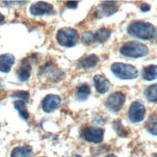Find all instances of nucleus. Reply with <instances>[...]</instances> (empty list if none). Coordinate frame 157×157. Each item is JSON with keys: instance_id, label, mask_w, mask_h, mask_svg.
<instances>
[{"instance_id": "1", "label": "nucleus", "mask_w": 157, "mask_h": 157, "mask_svg": "<svg viewBox=\"0 0 157 157\" xmlns=\"http://www.w3.org/2000/svg\"><path fill=\"white\" fill-rule=\"evenodd\" d=\"M127 32L131 36L137 37L141 40H151L154 36L155 28L149 22L136 20V21H132L128 25Z\"/></svg>"}, {"instance_id": "2", "label": "nucleus", "mask_w": 157, "mask_h": 157, "mask_svg": "<svg viewBox=\"0 0 157 157\" xmlns=\"http://www.w3.org/2000/svg\"><path fill=\"white\" fill-rule=\"evenodd\" d=\"M120 52L121 55L130 58H141L147 55L148 48L144 44L139 42H127L124 44H122L120 48Z\"/></svg>"}, {"instance_id": "3", "label": "nucleus", "mask_w": 157, "mask_h": 157, "mask_svg": "<svg viewBox=\"0 0 157 157\" xmlns=\"http://www.w3.org/2000/svg\"><path fill=\"white\" fill-rule=\"evenodd\" d=\"M111 71L120 79L129 80L138 76V71L132 65L124 63H114L111 66Z\"/></svg>"}, {"instance_id": "4", "label": "nucleus", "mask_w": 157, "mask_h": 157, "mask_svg": "<svg viewBox=\"0 0 157 157\" xmlns=\"http://www.w3.org/2000/svg\"><path fill=\"white\" fill-rule=\"evenodd\" d=\"M56 38L59 44L65 47H72L78 42V33L75 29L65 27L58 30Z\"/></svg>"}, {"instance_id": "5", "label": "nucleus", "mask_w": 157, "mask_h": 157, "mask_svg": "<svg viewBox=\"0 0 157 157\" xmlns=\"http://www.w3.org/2000/svg\"><path fill=\"white\" fill-rule=\"evenodd\" d=\"M125 102V95L121 92H115L111 94L106 99L105 105L112 113H118L122 108Z\"/></svg>"}, {"instance_id": "6", "label": "nucleus", "mask_w": 157, "mask_h": 157, "mask_svg": "<svg viewBox=\"0 0 157 157\" xmlns=\"http://www.w3.org/2000/svg\"><path fill=\"white\" fill-rule=\"evenodd\" d=\"M81 136L87 142L98 144V143H101L102 140H103L104 131L103 129L98 127H85L81 132Z\"/></svg>"}, {"instance_id": "7", "label": "nucleus", "mask_w": 157, "mask_h": 157, "mask_svg": "<svg viewBox=\"0 0 157 157\" xmlns=\"http://www.w3.org/2000/svg\"><path fill=\"white\" fill-rule=\"evenodd\" d=\"M146 108L141 101L136 100L131 104L128 111V118L132 122H140L145 119Z\"/></svg>"}, {"instance_id": "8", "label": "nucleus", "mask_w": 157, "mask_h": 157, "mask_svg": "<svg viewBox=\"0 0 157 157\" xmlns=\"http://www.w3.org/2000/svg\"><path fill=\"white\" fill-rule=\"evenodd\" d=\"M61 103V98L60 97L56 94H48L44 98L42 103L43 110L46 113H51L54 110H56L59 108Z\"/></svg>"}, {"instance_id": "9", "label": "nucleus", "mask_w": 157, "mask_h": 157, "mask_svg": "<svg viewBox=\"0 0 157 157\" xmlns=\"http://www.w3.org/2000/svg\"><path fill=\"white\" fill-rule=\"evenodd\" d=\"M30 12L34 16L49 15L53 13V6L47 2H37L31 5Z\"/></svg>"}, {"instance_id": "10", "label": "nucleus", "mask_w": 157, "mask_h": 157, "mask_svg": "<svg viewBox=\"0 0 157 157\" xmlns=\"http://www.w3.org/2000/svg\"><path fill=\"white\" fill-rule=\"evenodd\" d=\"M119 7L117 2L114 1H105L98 5L97 13L100 17H110L118 11Z\"/></svg>"}, {"instance_id": "11", "label": "nucleus", "mask_w": 157, "mask_h": 157, "mask_svg": "<svg viewBox=\"0 0 157 157\" xmlns=\"http://www.w3.org/2000/svg\"><path fill=\"white\" fill-rule=\"evenodd\" d=\"M95 90L98 94H105L110 87V82L102 74H98L94 77Z\"/></svg>"}, {"instance_id": "12", "label": "nucleus", "mask_w": 157, "mask_h": 157, "mask_svg": "<svg viewBox=\"0 0 157 157\" xmlns=\"http://www.w3.org/2000/svg\"><path fill=\"white\" fill-rule=\"evenodd\" d=\"M13 64H15V56L13 54L6 53L0 55V71L1 72H9Z\"/></svg>"}, {"instance_id": "13", "label": "nucleus", "mask_w": 157, "mask_h": 157, "mask_svg": "<svg viewBox=\"0 0 157 157\" xmlns=\"http://www.w3.org/2000/svg\"><path fill=\"white\" fill-rule=\"evenodd\" d=\"M98 61V57L94 55V54H92V55H89L87 57L80 59L78 61V67H83V69H91V67L97 66Z\"/></svg>"}, {"instance_id": "14", "label": "nucleus", "mask_w": 157, "mask_h": 157, "mask_svg": "<svg viewBox=\"0 0 157 157\" xmlns=\"http://www.w3.org/2000/svg\"><path fill=\"white\" fill-rule=\"evenodd\" d=\"M31 65L28 62H23V64L20 66L17 71V78L22 82L27 81L31 75Z\"/></svg>"}, {"instance_id": "15", "label": "nucleus", "mask_w": 157, "mask_h": 157, "mask_svg": "<svg viewBox=\"0 0 157 157\" xmlns=\"http://www.w3.org/2000/svg\"><path fill=\"white\" fill-rule=\"evenodd\" d=\"M143 78L147 81H152L157 78V66L149 65L143 69Z\"/></svg>"}, {"instance_id": "16", "label": "nucleus", "mask_w": 157, "mask_h": 157, "mask_svg": "<svg viewBox=\"0 0 157 157\" xmlns=\"http://www.w3.org/2000/svg\"><path fill=\"white\" fill-rule=\"evenodd\" d=\"M32 153V147L30 146L17 147L12 151L11 157H30Z\"/></svg>"}, {"instance_id": "17", "label": "nucleus", "mask_w": 157, "mask_h": 157, "mask_svg": "<svg viewBox=\"0 0 157 157\" xmlns=\"http://www.w3.org/2000/svg\"><path fill=\"white\" fill-rule=\"evenodd\" d=\"M94 40H97V42L100 44H103L110 38L111 30L108 28H100L94 34Z\"/></svg>"}, {"instance_id": "18", "label": "nucleus", "mask_w": 157, "mask_h": 157, "mask_svg": "<svg viewBox=\"0 0 157 157\" xmlns=\"http://www.w3.org/2000/svg\"><path fill=\"white\" fill-rule=\"evenodd\" d=\"M91 94V88L88 84H82L81 86L78 87L77 89V93H76V98L80 101H84L86 100L89 95Z\"/></svg>"}, {"instance_id": "19", "label": "nucleus", "mask_w": 157, "mask_h": 157, "mask_svg": "<svg viewBox=\"0 0 157 157\" xmlns=\"http://www.w3.org/2000/svg\"><path fill=\"white\" fill-rule=\"evenodd\" d=\"M13 106H15V108L17 110L19 116L23 120L26 121V120L29 119V113H28V110H27V107H26V104H25L24 101L17 100V101L15 102V103H13Z\"/></svg>"}, {"instance_id": "20", "label": "nucleus", "mask_w": 157, "mask_h": 157, "mask_svg": "<svg viewBox=\"0 0 157 157\" xmlns=\"http://www.w3.org/2000/svg\"><path fill=\"white\" fill-rule=\"evenodd\" d=\"M146 128L151 134L154 136L157 135V114H153L148 118L146 124Z\"/></svg>"}, {"instance_id": "21", "label": "nucleus", "mask_w": 157, "mask_h": 157, "mask_svg": "<svg viewBox=\"0 0 157 157\" xmlns=\"http://www.w3.org/2000/svg\"><path fill=\"white\" fill-rule=\"evenodd\" d=\"M145 95L149 102H157V84H153L147 88Z\"/></svg>"}, {"instance_id": "22", "label": "nucleus", "mask_w": 157, "mask_h": 157, "mask_svg": "<svg viewBox=\"0 0 157 157\" xmlns=\"http://www.w3.org/2000/svg\"><path fill=\"white\" fill-rule=\"evenodd\" d=\"M113 127L116 131H117V133L120 135V136H122V137H125V136L128 135V131L126 130V128L121 124V122L120 121H116L113 122Z\"/></svg>"}, {"instance_id": "23", "label": "nucleus", "mask_w": 157, "mask_h": 157, "mask_svg": "<svg viewBox=\"0 0 157 157\" xmlns=\"http://www.w3.org/2000/svg\"><path fill=\"white\" fill-rule=\"evenodd\" d=\"M13 98H18L22 101H27L29 99V93L25 91H17L12 94Z\"/></svg>"}, {"instance_id": "24", "label": "nucleus", "mask_w": 157, "mask_h": 157, "mask_svg": "<svg viewBox=\"0 0 157 157\" xmlns=\"http://www.w3.org/2000/svg\"><path fill=\"white\" fill-rule=\"evenodd\" d=\"M82 42L85 44H90L94 42V36L92 32H85L82 36Z\"/></svg>"}, {"instance_id": "25", "label": "nucleus", "mask_w": 157, "mask_h": 157, "mask_svg": "<svg viewBox=\"0 0 157 157\" xmlns=\"http://www.w3.org/2000/svg\"><path fill=\"white\" fill-rule=\"evenodd\" d=\"M78 5V2L77 1H69V2H67L66 3V6L67 7V8H71V9H74V8H76Z\"/></svg>"}, {"instance_id": "26", "label": "nucleus", "mask_w": 157, "mask_h": 157, "mask_svg": "<svg viewBox=\"0 0 157 157\" xmlns=\"http://www.w3.org/2000/svg\"><path fill=\"white\" fill-rule=\"evenodd\" d=\"M141 10L143 12H148L149 10H151V6H149L147 3H143L141 5Z\"/></svg>"}, {"instance_id": "27", "label": "nucleus", "mask_w": 157, "mask_h": 157, "mask_svg": "<svg viewBox=\"0 0 157 157\" xmlns=\"http://www.w3.org/2000/svg\"><path fill=\"white\" fill-rule=\"evenodd\" d=\"M4 19H5L4 16L2 15V13H0V24H2V23L4 22Z\"/></svg>"}, {"instance_id": "28", "label": "nucleus", "mask_w": 157, "mask_h": 157, "mask_svg": "<svg viewBox=\"0 0 157 157\" xmlns=\"http://www.w3.org/2000/svg\"><path fill=\"white\" fill-rule=\"evenodd\" d=\"M154 38H155V40H156V42H157V30H156V32L154 33V36H153Z\"/></svg>"}, {"instance_id": "29", "label": "nucleus", "mask_w": 157, "mask_h": 157, "mask_svg": "<svg viewBox=\"0 0 157 157\" xmlns=\"http://www.w3.org/2000/svg\"><path fill=\"white\" fill-rule=\"evenodd\" d=\"M105 157H117L116 155H113V154H111V155H107V156H105Z\"/></svg>"}, {"instance_id": "30", "label": "nucleus", "mask_w": 157, "mask_h": 157, "mask_svg": "<svg viewBox=\"0 0 157 157\" xmlns=\"http://www.w3.org/2000/svg\"><path fill=\"white\" fill-rule=\"evenodd\" d=\"M151 157H157V153H154V154H152V155H151Z\"/></svg>"}]
</instances>
